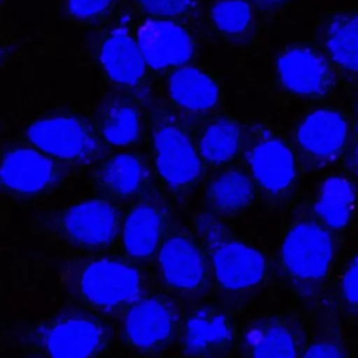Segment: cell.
Returning a JSON list of instances; mask_svg holds the SVG:
<instances>
[{"mask_svg":"<svg viewBox=\"0 0 358 358\" xmlns=\"http://www.w3.org/2000/svg\"><path fill=\"white\" fill-rule=\"evenodd\" d=\"M200 232L210 252L217 282L228 291H242L260 284L267 263L260 250L222 232L208 217L200 224Z\"/></svg>","mask_w":358,"mask_h":358,"instance_id":"6da1fadb","label":"cell"},{"mask_svg":"<svg viewBox=\"0 0 358 358\" xmlns=\"http://www.w3.org/2000/svg\"><path fill=\"white\" fill-rule=\"evenodd\" d=\"M334 241L329 228L315 220L295 222L281 243V263L298 284L322 282L333 264Z\"/></svg>","mask_w":358,"mask_h":358,"instance_id":"7a4b0ae2","label":"cell"},{"mask_svg":"<svg viewBox=\"0 0 358 358\" xmlns=\"http://www.w3.org/2000/svg\"><path fill=\"white\" fill-rule=\"evenodd\" d=\"M140 289V273L133 266L119 260L91 262L80 275L81 296L98 308L113 309L133 302Z\"/></svg>","mask_w":358,"mask_h":358,"instance_id":"3957f363","label":"cell"},{"mask_svg":"<svg viewBox=\"0 0 358 358\" xmlns=\"http://www.w3.org/2000/svg\"><path fill=\"white\" fill-rule=\"evenodd\" d=\"M152 141L157 171L168 186L186 187L199 178L201 155L183 129L172 123L161 124L155 129Z\"/></svg>","mask_w":358,"mask_h":358,"instance_id":"277c9868","label":"cell"},{"mask_svg":"<svg viewBox=\"0 0 358 358\" xmlns=\"http://www.w3.org/2000/svg\"><path fill=\"white\" fill-rule=\"evenodd\" d=\"M27 134L38 150L60 159H88L98 150V141L92 130L74 117L36 120L31 123Z\"/></svg>","mask_w":358,"mask_h":358,"instance_id":"5b68a950","label":"cell"},{"mask_svg":"<svg viewBox=\"0 0 358 358\" xmlns=\"http://www.w3.org/2000/svg\"><path fill=\"white\" fill-rule=\"evenodd\" d=\"M281 85L299 96H320L333 87V71L327 59L308 46H291L277 59Z\"/></svg>","mask_w":358,"mask_h":358,"instance_id":"8992f818","label":"cell"},{"mask_svg":"<svg viewBox=\"0 0 358 358\" xmlns=\"http://www.w3.org/2000/svg\"><path fill=\"white\" fill-rule=\"evenodd\" d=\"M137 42L147 66L154 70L183 66L193 55L190 34L182 25L164 18L143 22L137 31Z\"/></svg>","mask_w":358,"mask_h":358,"instance_id":"52a82bcc","label":"cell"},{"mask_svg":"<svg viewBox=\"0 0 358 358\" xmlns=\"http://www.w3.org/2000/svg\"><path fill=\"white\" fill-rule=\"evenodd\" d=\"M103 340V327L84 316L59 319L46 326L41 336V344L49 358H92Z\"/></svg>","mask_w":358,"mask_h":358,"instance_id":"ba28073f","label":"cell"},{"mask_svg":"<svg viewBox=\"0 0 358 358\" xmlns=\"http://www.w3.org/2000/svg\"><path fill=\"white\" fill-rule=\"evenodd\" d=\"M175 324V309L159 296H147L134 302L127 310L124 334L136 348L152 351L171 340Z\"/></svg>","mask_w":358,"mask_h":358,"instance_id":"9c48e42d","label":"cell"},{"mask_svg":"<svg viewBox=\"0 0 358 358\" xmlns=\"http://www.w3.org/2000/svg\"><path fill=\"white\" fill-rule=\"evenodd\" d=\"M248 164L253 179L270 194L284 193L295 180V155L278 137L264 136L255 140L248 151Z\"/></svg>","mask_w":358,"mask_h":358,"instance_id":"30bf717a","label":"cell"},{"mask_svg":"<svg viewBox=\"0 0 358 358\" xmlns=\"http://www.w3.org/2000/svg\"><path fill=\"white\" fill-rule=\"evenodd\" d=\"M348 138V122L344 113L331 108L310 112L298 126L296 143L310 158L329 162L337 158Z\"/></svg>","mask_w":358,"mask_h":358,"instance_id":"8fae6325","label":"cell"},{"mask_svg":"<svg viewBox=\"0 0 358 358\" xmlns=\"http://www.w3.org/2000/svg\"><path fill=\"white\" fill-rule=\"evenodd\" d=\"M158 266L164 281L179 291H196L206 280V262L200 248L182 235L164 242L158 255Z\"/></svg>","mask_w":358,"mask_h":358,"instance_id":"7c38bea8","label":"cell"},{"mask_svg":"<svg viewBox=\"0 0 358 358\" xmlns=\"http://www.w3.org/2000/svg\"><path fill=\"white\" fill-rule=\"evenodd\" d=\"M67 236L85 246H101L110 242L117 231V211L106 200H88L70 207L63 215Z\"/></svg>","mask_w":358,"mask_h":358,"instance_id":"4fadbf2b","label":"cell"},{"mask_svg":"<svg viewBox=\"0 0 358 358\" xmlns=\"http://www.w3.org/2000/svg\"><path fill=\"white\" fill-rule=\"evenodd\" d=\"M56 176L57 169L52 159L32 148L11 150L1 164V183L17 193L42 192L52 186Z\"/></svg>","mask_w":358,"mask_h":358,"instance_id":"5bb4252c","label":"cell"},{"mask_svg":"<svg viewBox=\"0 0 358 358\" xmlns=\"http://www.w3.org/2000/svg\"><path fill=\"white\" fill-rule=\"evenodd\" d=\"M99 62L106 76L122 85L137 84L145 71V60L137 39L124 28H116L105 38Z\"/></svg>","mask_w":358,"mask_h":358,"instance_id":"9a60e30c","label":"cell"},{"mask_svg":"<svg viewBox=\"0 0 358 358\" xmlns=\"http://www.w3.org/2000/svg\"><path fill=\"white\" fill-rule=\"evenodd\" d=\"M232 338V324L217 308L201 306L193 310L185 324L183 345L194 357L208 355L222 350Z\"/></svg>","mask_w":358,"mask_h":358,"instance_id":"2e32d148","label":"cell"},{"mask_svg":"<svg viewBox=\"0 0 358 358\" xmlns=\"http://www.w3.org/2000/svg\"><path fill=\"white\" fill-rule=\"evenodd\" d=\"M171 101L189 112H206L218 102V85L206 71L185 66L176 69L168 81Z\"/></svg>","mask_w":358,"mask_h":358,"instance_id":"e0dca14e","label":"cell"},{"mask_svg":"<svg viewBox=\"0 0 358 358\" xmlns=\"http://www.w3.org/2000/svg\"><path fill=\"white\" fill-rule=\"evenodd\" d=\"M248 358H298V337L282 319L268 317L256 323L245 337Z\"/></svg>","mask_w":358,"mask_h":358,"instance_id":"ac0fdd59","label":"cell"},{"mask_svg":"<svg viewBox=\"0 0 358 358\" xmlns=\"http://www.w3.org/2000/svg\"><path fill=\"white\" fill-rule=\"evenodd\" d=\"M164 215L154 204L134 207L123 227V245L126 252L136 259L150 256L161 239Z\"/></svg>","mask_w":358,"mask_h":358,"instance_id":"d6986e66","label":"cell"},{"mask_svg":"<svg viewBox=\"0 0 358 358\" xmlns=\"http://www.w3.org/2000/svg\"><path fill=\"white\" fill-rule=\"evenodd\" d=\"M323 43L331 63L347 74H358V14L333 17L324 29Z\"/></svg>","mask_w":358,"mask_h":358,"instance_id":"ffe728a7","label":"cell"},{"mask_svg":"<svg viewBox=\"0 0 358 358\" xmlns=\"http://www.w3.org/2000/svg\"><path fill=\"white\" fill-rule=\"evenodd\" d=\"M208 200L222 213H235L246 208L255 197L253 179L241 169L218 173L208 185Z\"/></svg>","mask_w":358,"mask_h":358,"instance_id":"44dd1931","label":"cell"},{"mask_svg":"<svg viewBox=\"0 0 358 358\" xmlns=\"http://www.w3.org/2000/svg\"><path fill=\"white\" fill-rule=\"evenodd\" d=\"M145 179L143 161L133 154H116L99 172L101 185L113 196L130 197L137 193Z\"/></svg>","mask_w":358,"mask_h":358,"instance_id":"7402d4cb","label":"cell"},{"mask_svg":"<svg viewBox=\"0 0 358 358\" xmlns=\"http://www.w3.org/2000/svg\"><path fill=\"white\" fill-rule=\"evenodd\" d=\"M242 133L239 124L227 117L211 122L201 133L199 152L210 164H225L239 151Z\"/></svg>","mask_w":358,"mask_h":358,"instance_id":"603a6c76","label":"cell"},{"mask_svg":"<svg viewBox=\"0 0 358 358\" xmlns=\"http://www.w3.org/2000/svg\"><path fill=\"white\" fill-rule=\"evenodd\" d=\"M352 199V189L344 179H330L316 200V214L327 228H343L350 220Z\"/></svg>","mask_w":358,"mask_h":358,"instance_id":"cb8c5ba5","label":"cell"},{"mask_svg":"<svg viewBox=\"0 0 358 358\" xmlns=\"http://www.w3.org/2000/svg\"><path fill=\"white\" fill-rule=\"evenodd\" d=\"M140 117L137 109L129 105H116L105 115L102 136L112 145H127L137 141Z\"/></svg>","mask_w":358,"mask_h":358,"instance_id":"d4e9b609","label":"cell"},{"mask_svg":"<svg viewBox=\"0 0 358 358\" xmlns=\"http://www.w3.org/2000/svg\"><path fill=\"white\" fill-rule=\"evenodd\" d=\"M211 20L224 34H242L252 22V8L245 0H218L211 7Z\"/></svg>","mask_w":358,"mask_h":358,"instance_id":"484cf974","label":"cell"},{"mask_svg":"<svg viewBox=\"0 0 358 358\" xmlns=\"http://www.w3.org/2000/svg\"><path fill=\"white\" fill-rule=\"evenodd\" d=\"M144 11L157 18H169L185 14L192 0H137Z\"/></svg>","mask_w":358,"mask_h":358,"instance_id":"4316f807","label":"cell"},{"mask_svg":"<svg viewBox=\"0 0 358 358\" xmlns=\"http://www.w3.org/2000/svg\"><path fill=\"white\" fill-rule=\"evenodd\" d=\"M340 287L344 301L350 306L358 309V253L347 264Z\"/></svg>","mask_w":358,"mask_h":358,"instance_id":"83f0119b","label":"cell"},{"mask_svg":"<svg viewBox=\"0 0 358 358\" xmlns=\"http://www.w3.org/2000/svg\"><path fill=\"white\" fill-rule=\"evenodd\" d=\"M69 11L81 20L94 18L105 13L113 0H67Z\"/></svg>","mask_w":358,"mask_h":358,"instance_id":"f1b7e54d","label":"cell"},{"mask_svg":"<svg viewBox=\"0 0 358 358\" xmlns=\"http://www.w3.org/2000/svg\"><path fill=\"white\" fill-rule=\"evenodd\" d=\"M301 358H347V354L340 344L322 340L309 344Z\"/></svg>","mask_w":358,"mask_h":358,"instance_id":"f546056e","label":"cell"},{"mask_svg":"<svg viewBox=\"0 0 358 358\" xmlns=\"http://www.w3.org/2000/svg\"><path fill=\"white\" fill-rule=\"evenodd\" d=\"M264 6H275V4H280V3H284L287 0H256Z\"/></svg>","mask_w":358,"mask_h":358,"instance_id":"4dcf8cb0","label":"cell"},{"mask_svg":"<svg viewBox=\"0 0 358 358\" xmlns=\"http://www.w3.org/2000/svg\"><path fill=\"white\" fill-rule=\"evenodd\" d=\"M354 158H355V164L358 166V133L355 137V144H354Z\"/></svg>","mask_w":358,"mask_h":358,"instance_id":"1f68e13d","label":"cell"}]
</instances>
